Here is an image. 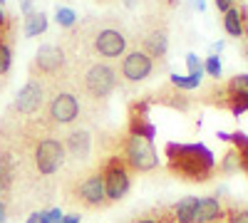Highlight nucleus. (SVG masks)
<instances>
[{"mask_svg":"<svg viewBox=\"0 0 248 223\" xmlns=\"http://www.w3.org/2000/svg\"><path fill=\"white\" fill-rule=\"evenodd\" d=\"M122 159L127 161V166L132 171H139V174H149L159 166V154L154 149V141L144 139L139 134H127L124 149H122Z\"/></svg>","mask_w":248,"mask_h":223,"instance_id":"nucleus-3","label":"nucleus"},{"mask_svg":"<svg viewBox=\"0 0 248 223\" xmlns=\"http://www.w3.org/2000/svg\"><path fill=\"white\" fill-rule=\"evenodd\" d=\"M67 161L65 154V144L55 136H45L40 139L32 147V169L40 176H55Z\"/></svg>","mask_w":248,"mask_h":223,"instance_id":"nucleus-4","label":"nucleus"},{"mask_svg":"<svg viewBox=\"0 0 248 223\" xmlns=\"http://www.w3.org/2000/svg\"><path fill=\"white\" fill-rule=\"evenodd\" d=\"M13 67V47L8 40H0V74H8Z\"/></svg>","mask_w":248,"mask_h":223,"instance_id":"nucleus-21","label":"nucleus"},{"mask_svg":"<svg viewBox=\"0 0 248 223\" xmlns=\"http://www.w3.org/2000/svg\"><path fill=\"white\" fill-rule=\"evenodd\" d=\"M5 216H8V211H5V204H3V201H0V223L5 221Z\"/></svg>","mask_w":248,"mask_h":223,"instance_id":"nucleus-33","label":"nucleus"},{"mask_svg":"<svg viewBox=\"0 0 248 223\" xmlns=\"http://www.w3.org/2000/svg\"><path fill=\"white\" fill-rule=\"evenodd\" d=\"M214 3H216V10H218V13H223V15L233 8V0H214Z\"/></svg>","mask_w":248,"mask_h":223,"instance_id":"nucleus-29","label":"nucleus"},{"mask_svg":"<svg viewBox=\"0 0 248 223\" xmlns=\"http://www.w3.org/2000/svg\"><path fill=\"white\" fill-rule=\"evenodd\" d=\"M194 8H199V10H203V8H206V3H203V0H194Z\"/></svg>","mask_w":248,"mask_h":223,"instance_id":"nucleus-35","label":"nucleus"},{"mask_svg":"<svg viewBox=\"0 0 248 223\" xmlns=\"http://www.w3.org/2000/svg\"><path fill=\"white\" fill-rule=\"evenodd\" d=\"M223 218H226V206L221 198H214V196L199 198L194 223H221Z\"/></svg>","mask_w":248,"mask_h":223,"instance_id":"nucleus-13","label":"nucleus"},{"mask_svg":"<svg viewBox=\"0 0 248 223\" xmlns=\"http://www.w3.org/2000/svg\"><path fill=\"white\" fill-rule=\"evenodd\" d=\"M0 5H3V0H0Z\"/></svg>","mask_w":248,"mask_h":223,"instance_id":"nucleus-40","label":"nucleus"},{"mask_svg":"<svg viewBox=\"0 0 248 223\" xmlns=\"http://www.w3.org/2000/svg\"><path fill=\"white\" fill-rule=\"evenodd\" d=\"M196 206H199V198L196 196H186V198L179 201V204H174V208H171L174 223H194Z\"/></svg>","mask_w":248,"mask_h":223,"instance_id":"nucleus-15","label":"nucleus"},{"mask_svg":"<svg viewBox=\"0 0 248 223\" xmlns=\"http://www.w3.org/2000/svg\"><path fill=\"white\" fill-rule=\"evenodd\" d=\"M8 25V15H5V10L0 8V28H5Z\"/></svg>","mask_w":248,"mask_h":223,"instance_id":"nucleus-32","label":"nucleus"},{"mask_svg":"<svg viewBox=\"0 0 248 223\" xmlns=\"http://www.w3.org/2000/svg\"><path fill=\"white\" fill-rule=\"evenodd\" d=\"M211 50H214V52H221V50H223V43H216V45H214Z\"/></svg>","mask_w":248,"mask_h":223,"instance_id":"nucleus-37","label":"nucleus"},{"mask_svg":"<svg viewBox=\"0 0 248 223\" xmlns=\"http://www.w3.org/2000/svg\"><path fill=\"white\" fill-rule=\"evenodd\" d=\"M102 176H105V191H107V201L114 204V201H122L132 189V169L127 166V161L122 156H112L105 169H102Z\"/></svg>","mask_w":248,"mask_h":223,"instance_id":"nucleus-6","label":"nucleus"},{"mask_svg":"<svg viewBox=\"0 0 248 223\" xmlns=\"http://www.w3.org/2000/svg\"><path fill=\"white\" fill-rule=\"evenodd\" d=\"M226 94L248 97V74H236V77H231L229 85H226Z\"/></svg>","mask_w":248,"mask_h":223,"instance_id":"nucleus-19","label":"nucleus"},{"mask_svg":"<svg viewBox=\"0 0 248 223\" xmlns=\"http://www.w3.org/2000/svg\"><path fill=\"white\" fill-rule=\"evenodd\" d=\"M62 144H65V154L72 161H87L92 154V134L87 129H72Z\"/></svg>","mask_w":248,"mask_h":223,"instance_id":"nucleus-12","label":"nucleus"},{"mask_svg":"<svg viewBox=\"0 0 248 223\" xmlns=\"http://www.w3.org/2000/svg\"><path fill=\"white\" fill-rule=\"evenodd\" d=\"M47 30V15L45 13H30L25 15V37H37Z\"/></svg>","mask_w":248,"mask_h":223,"instance_id":"nucleus-17","label":"nucleus"},{"mask_svg":"<svg viewBox=\"0 0 248 223\" xmlns=\"http://www.w3.org/2000/svg\"><path fill=\"white\" fill-rule=\"evenodd\" d=\"M62 213L60 208H47V211H40V223H60L62 221Z\"/></svg>","mask_w":248,"mask_h":223,"instance_id":"nucleus-28","label":"nucleus"},{"mask_svg":"<svg viewBox=\"0 0 248 223\" xmlns=\"http://www.w3.org/2000/svg\"><path fill=\"white\" fill-rule=\"evenodd\" d=\"M122 3L127 5V8H134V5H137V0H122Z\"/></svg>","mask_w":248,"mask_h":223,"instance_id":"nucleus-36","label":"nucleus"},{"mask_svg":"<svg viewBox=\"0 0 248 223\" xmlns=\"http://www.w3.org/2000/svg\"><path fill=\"white\" fill-rule=\"evenodd\" d=\"M127 35L117 28H99L94 35H92V50L105 57V59H117V57H124L127 55Z\"/></svg>","mask_w":248,"mask_h":223,"instance_id":"nucleus-9","label":"nucleus"},{"mask_svg":"<svg viewBox=\"0 0 248 223\" xmlns=\"http://www.w3.org/2000/svg\"><path fill=\"white\" fill-rule=\"evenodd\" d=\"M79 114H82V104L77 94L70 89L52 92L50 102L45 107V121L50 127H70L79 119Z\"/></svg>","mask_w":248,"mask_h":223,"instance_id":"nucleus-5","label":"nucleus"},{"mask_svg":"<svg viewBox=\"0 0 248 223\" xmlns=\"http://www.w3.org/2000/svg\"><path fill=\"white\" fill-rule=\"evenodd\" d=\"M79 213H67V216H62V221L60 223H79Z\"/></svg>","mask_w":248,"mask_h":223,"instance_id":"nucleus-30","label":"nucleus"},{"mask_svg":"<svg viewBox=\"0 0 248 223\" xmlns=\"http://www.w3.org/2000/svg\"><path fill=\"white\" fill-rule=\"evenodd\" d=\"M82 92L90 99H107L117 85H119V72L109 62H92L82 72Z\"/></svg>","mask_w":248,"mask_h":223,"instance_id":"nucleus-2","label":"nucleus"},{"mask_svg":"<svg viewBox=\"0 0 248 223\" xmlns=\"http://www.w3.org/2000/svg\"><path fill=\"white\" fill-rule=\"evenodd\" d=\"M223 174H233V171H238L241 169V159H238V151L236 149H231L229 154L223 156V161H221V166H218Z\"/></svg>","mask_w":248,"mask_h":223,"instance_id":"nucleus-23","label":"nucleus"},{"mask_svg":"<svg viewBox=\"0 0 248 223\" xmlns=\"http://www.w3.org/2000/svg\"><path fill=\"white\" fill-rule=\"evenodd\" d=\"M223 30L229 32L231 37H243L246 35V17H243V13H241V8H231L229 13L223 15Z\"/></svg>","mask_w":248,"mask_h":223,"instance_id":"nucleus-16","label":"nucleus"},{"mask_svg":"<svg viewBox=\"0 0 248 223\" xmlns=\"http://www.w3.org/2000/svg\"><path fill=\"white\" fill-rule=\"evenodd\" d=\"M132 223H174V218H171V211H169V213H161V216H141V218H134Z\"/></svg>","mask_w":248,"mask_h":223,"instance_id":"nucleus-27","label":"nucleus"},{"mask_svg":"<svg viewBox=\"0 0 248 223\" xmlns=\"http://www.w3.org/2000/svg\"><path fill=\"white\" fill-rule=\"evenodd\" d=\"M5 193V184H3V178H0V196Z\"/></svg>","mask_w":248,"mask_h":223,"instance_id":"nucleus-38","label":"nucleus"},{"mask_svg":"<svg viewBox=\"0 0 248 223\" xmlns=\"http://www.w3.org/2000/svg\"><path fill=\"white\" fill-rule=\"evenodd\" d=\"M167 164L169 171L181 181H209L216 171V159L214 151L203 144H167Z\"/></svg>","mask_w":248,"mask_h":223,"instance_id":"nucleus-1","label":"nucleus"},{"mask_svg":"<svg viewBox=\"0 0 248 223\" xmlns=\"http://www.w3.org/2000/svg\"><path fill=\"white\" fill-rule=\"evenodd\" d=\"M144 52H147L152 59H161L164 55H167V50H169V35H167V30H152V32H147V37H144V47H141Z\"/></svg>","mask_w":248,"mask_h":223,"instance_id":"nucleus-14","label":"nucleus"},{"mask_svg":"<svg viewBox=\"0 0 248 223\" xmlns=\"http://www.w3.org/2000/svg\"><path fill=\"white\" fill-rule=\"evenodd\" d=\"M229 139L233 141V149L238 151V159H241V169L248 174V136L243 132H236V134H229Z\"/></svg>","mask_w":248,"mask_h":223,"instance_id":"nucleus-18","label":"nucleus"},{"mask_svg":"<svg viewBox=\"0 0 248 223\" xmlns=\"http://www.w3.org/2000/svg\"><path fill=\"white\" fill-rule=\"evenodd\" d=\"M203 72L209 74V77H214V79H218V77H221V72H223V67H221V59H218L216 55L206 57V62H203Z\"/></svg>","mask_w":248,"mask_h":223,"instance_id":"nucleus-25","label":"nucleus"},{"mask_svg":"<svg viewBox=\"0 0 248 223\" xmlns=\"http://www.w3.org/2000/svg\"><path fill=\"white\" fill-rule=\"evenodd\" d=\"M67 67V55L60 45H40V50L35 52V62L32 70L45 74V77H55Z\"/></svg>","mask_w":248,"mask_h":223,"instance_id":"nucleus-11","label":"nucleus"},{"mask_svg":"<svg viewBox=\"0 0 248 223\" xmlns=\"http://www.w3.org/2000/svg\"><path fill=\"white\" fill-rule=\"evenodd\" d=\"M45 97H47V87L40 77H32L25 82V87L17 92L15 102H13V109L20 114V117H32L43 109L45 104Z\"/></svg>","mask_w":248,"mask_h":223,"instance_id":"nucleus-8","label":"nucleus"},{"mask_svg":"<svg viewBox=\"0 0 248 223\" xmlns=\"http://www.w3.org/2000/svg\"><path fill=\"white\" fill-rule=\"evenodd\" d=\"M70 201L79 204L82 208H105L107 201V191H105V176L102 171H92L77 184L75 193L70 196Z\"/></svg>","mask_w":248,"mask_h":223,"instance_id":"nucleus-7","label":"nucleus"},{"mask_svg":"<svg viewBox=\"0 0 248 223\" xmlns=\"http://www.w3.org/2000/svg\"><path fill=\"white\" fill-rule=\"evenodd\" d=\"M23 13H25V15L32 13V0H23Z\"/></svg>","mask_w":248,"mask_h":223,"instance_id":"nucleus-31","label":"nucleus"},{"mask_svg":"<svg viewBox=\"0 0 248 223\" xmlns=\"http://www.w3.org/2000/svg\"><path fill=\"white\" fill-rule=\"evenodd\" d=\"M28 223H40V211H35V213H30V218H28Z\"/></svg>","mask_w":248,"mask_h":223,"instance_id":"nucleus-34","label":"nucleus"},{"mask_svg":"<svg viewBox=\"0 0 248 223\" xmlns=\"http://www.w3.org/2000/svg\"><path fill=\"white\" fill-rule=\"evenodd\" d=\"M55 20H57L60 28H72V25L77 23V13H75L72 8H57Z\"/></svg>","mask_w":248,"mask_h":223,"instance_id":"nucleus-22","label":"nucleus"},{"mask_svg":"<svg viewBox=\"0 0 248 223\" xmlns=\"http://www.w3.org/2000/svg\"><path fill=\"white\" fill-rule=\"evenodd\" d=\"M186 70H189V74H194V77H203V65H201L199 55H194V52L186 55Z\"/></svg>","mask_w":248,"mask_h":223,"instance_id":"nucleus-26","label":"nucleus"},{"mask_svg":"<svg viewBox=\"0 0 248 223\" xmlns=\"http://www.w3.org/2000/svg\"><path fill=\"white\" fill-rule=\"evenodd\" d=\"M226 223H248V206H231L226 208Z\"/></svg>","mask_w":248,"mask_h":223,"instance_id":"nucleus-24","label":"nucleus"},{"mask_svg":"<svg viewBox=\"0 0 248 223\" xmlns=\"http://www.w3.org/2000/svg\"><path fill=\"white\" fill-rule=\"evenodd\" d=\"M246 57H248V47H246Z\"/></svg>","mask_w":248,"mask_h":223,"instance_id":"nucleus-39","label":"nucleus"},{"mask_svg":"<svg viewBox=\"0 0 248 223\" xmlns=\"http://www.w3.org/2000/svg\"><path fill=\"white\" fill-rule=\"evenodd\" d=\"M169 85H171L174 89H196V87L201 85V77H194V74H186V77L171 74V77H169Z\"/></svg>","mask_w":248,"mask_h":223,"instance_id":"nucleus-20","label":"nucleus"},{"mask_svg":"<svg viewBox=\"0 0 248 223\" xmlns=\"http://www.w3.org/2000/svg\"><path fill=\"white\" fill-rule=\"evenodd\" d=\"M154 72V59L144 52V50H129L127 55L122 57V65H119V74L127 79V82L137 85L149 79Z\"/></svg>","mask_w":248,"mask_h":223,"instance_id":"nucleus-10","label":"nucleus"}]
</instances>
